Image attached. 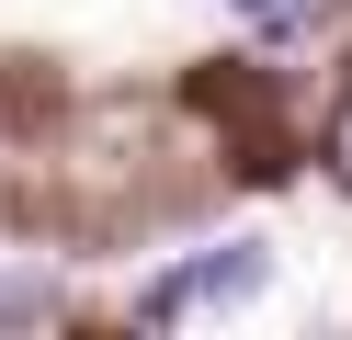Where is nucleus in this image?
Returning a JSON list of instances; mask_svg holds the SVG:
<instances>
[{
  "label": "nucleus",
  "mask_w": 352,
  "mask_h": 340,
  "mask_svg": "<svg viewBox=\"0 0 352 340\" xmlns=\"http://www.w3.org/2000/svg\"><path fill=\"white\" fill-rule=\"evenodd\" d=\"M261 272H273V249H261V238H228V249H205V261L160 272V284L137 295V317H148V329H170V317H193V306H239Z\"/></svg>",
  "instance_id": "nucleus-1"
},
{
  "label": "nucleus",
  "mask_w": 352,
  "mask_h": 340,
  "mask_svg": "<svg viewBox=\"0 0 352 340\" xmlns=\"http://www.w3.org/2000/svg\"><path fill=\"white\" fill-rule=\"evenodd\" d=\"M57 284H34V272H0V317H46Z\"/></svg>",
  "instance_id": "nucleus-2"
},
{
  "label": "nucleus",
  "mask_w": 352,
  "mask_h": 340,
  "mask_svg": "<svg viewBox=\"0 0 352 340\" xmlns=\"http://www.w3.org/2000/svg\"><path fill=\"white\" fill-rule=\"evenodd\" d=\"M329 170H341V181H352V102H341V113H329Z\"/></svg>",
  "instance_id": "nucleus-3"
},
{
  "label": "nucleus",
  "mask_w": 352,
  "mask_h": 340,
  "mask_svg": "<svg viewBox=\"0 0 352 340\" xmlns=\"http://www.w3.org/2000/svg\"><path fill=\"white\" fill-rule=\"evenodd\" d=\"M250 12H273V0H250Z\"/></svg>",
  "instance_id": "nucleus-4"
}]
</instances>
